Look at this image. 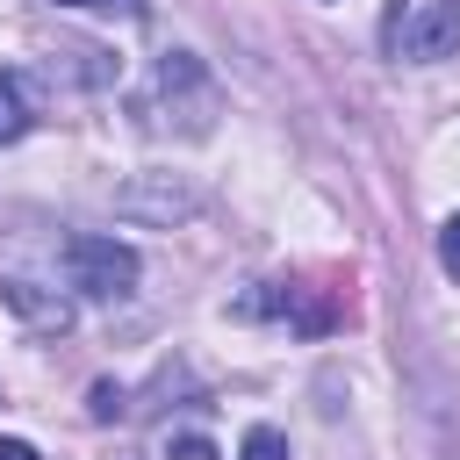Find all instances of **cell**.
<instances>
[{
    "label": "cell",
    "instance_id": "1",
    "mask_svg": "<svg viewBox=\"0 0 460 460\" xmlns=\"http://www.w3.org/2000/svg\"><path fill=\"white\" fill-rule=\"evenodd\" d=\"M137 115L158 137H208L216 115H223V86H216V72L194 50H158L151 86L137 93Z\"/></svg>",
    "mask_w": 460,
    "mask_h": 460
},
{
    "label": "cell",
    "instance_id": "2",
    "mask_svg": "<svg viewBox=\"0 0 460 460\" xmlns=\"http://www.w3.org/2000/svg\"><path fill=\"white\" fill-rule=\"evenodd\" d=\"M65 280L79 288V295H93V302H122V295H137V252L122 244V237H101V230H72L65 237Z\"/></svg>",
    "mask_w": 460,
    "mask_h": 460
},
{
    "label": "cell",
    "instance_id": "3",
    "mask_svg": "<svg viewBox=\"0 0 460 460\" xmlns=\"http://www.w3.org/2000/svg\"><path fill=\"white\" fill-rule=\"evenodd\" d=\"M194 208H201V187H194L187 172H137V180L115 187V216L151 223V230H172V223H187Z\"/></svg>",
    "mask_w": 460,
    "mask_h": 460
},
{
    "label": "cell",
    "instance_id": "4",
    "mask_svg": "<svg viewBox=\"0 0 460 460\" xmlns=\"http://www.w3.org/2000/svg\"><path fill=\"white\" fill-rule=\"evenodd\" d=\"M395 50L431 65V58H453L460 50V0H417L402 22H395Z\"/></svg>",
    "mask_w": 460,
    "mask_h": 460
},
{
    "label": "cell",
    "instance_id": "5",
    "mask_svg": "<svg viewBox=\"0 0 460 460\" xmlns=\"http://www.w3.org/2000/svg\"><path fill=\"white\" fill-rule=\"evenodd\" d=\"M0 302H7L29 331H43V338H65V331H72V295H58V288H43V280L7 273V280H0Z\"/></svg>",
    "mask_w": 460,
    "mask_h": 460
},
{
    "label": "cell",
    "instance_id": "6",
    "mask_svg": "<svg viewBox=\"0 0 460 460\" xmlns=\"http://www.w3.org/2000/svg\"><path fill=\"white\" fill-rule=\"evenodd\" d=\"M36 115H43L36 79H29L22 65H0V144H22V137L36 129Z\"/></svg>",
    "mask_w": 460,
    "mask_h": 460
},
{
    "label": "cell",
    "instance_id": "7",
    "mask_svg": "<svg viewBox=\"0 0 460 460\" xmlns=\"http://www.w3.org/2000/svg\"><path fill=\"white\" fill-rule=\"evenodd\" d=\"M151 460H216V438L208 431H158Z\"/></svg>",
    "mask_w": 460,
    "mask_h": 460
},
{
    "label": "cell",
    "instance_id": "8",
    "mask_svg": "<svg viewBox=\"0 0 460 460\" xmlns=\"http://www.w3.org/2000/svg\"><path fill=\"white\" fill-rule=\"evenodd\" d=\"M244 460H288V438H280L273 424H252V431H244Z\"/></svg>",
    "mask_w": 460,
    "mask_h": 460
},
{
    "label": "cell",
    "instance_id": "9",
    "mask_svg": "<svg viewBox=\"0 0 460 460\" xmlns=\"http://www.w3.org/2000/svg\"><path fill=\"white\" fill-rule=\"evenodd\" d=\"M438 266L460 280V208H453V216H446V230H438Z\"/></svg>",
    "mask_w": 460,
    "mask_h": 460
},
{
    "label": "cell",
    "instance_id": "10",
    "mask_svg": "<svg viewBox=\"0 0 460 460\" xmlns=\"http://www.w3.org/2000/svg\"><path fill=\"white\" fill-rule=\"evenodd\" d=\"M86 410H93L101 424H108V417H122V388H115V381H93V395H86Z\"/></svg>",
    "mask_w": 460,
    "mask_h": 460
},
{
    "label": "cell",
    "instance_id": "11",
    "mask_svg": "<svg viewBox=\"0 0 460 460\" xmlns=\"http://www.w3.org/2000/svg\"><path fill=\"white\" fill-rule=\"evenodd\" d=\"M58 7H101V14H129V22H137L151 0H58Z\"/></svg>",
    "mask_w": 460,
    "mask_h": 460
},
{
    "label": "cell",
    "instance_id": "12",
    "mask_svg": "<svg viewBox=\"0 0 460 460\" xmlns=\"http://www.w3.org/2000/svg\"><path fill=\"white\" fill-rule=\"evenodd\" d=\"M0 460H43V453H36L29 438H0Z\"/></svg>",
    "mask_w": 460,
    "mask_h": 460
}]
</instances>
